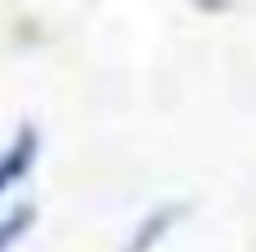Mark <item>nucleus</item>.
<instances>
[{
  "instance_id": "1",
  "label": "nucleus",
  "mask_w": 256,
  "mask_h": 252,
  "mask_svg": "<svg viewBox=\"0 0 256 252\" xmlns=\"http://www.w3.org/2000/svg\"><path fill=\"white\" fill-rule=\"evenodd\" d=\"M36 153H40V131L36 126H22L9 140V149L0 153V194H9L14 185L27 180V171L36 167Z\"/></svg>"
},
{
  "instance_id": "2",
  "label": "nucleus",
  "mask_w": 256,
  "mask_h": 252,
  "mask_svg": "<svg viewBox=\"0 0 256 252\" xmlns=\"http://www.w3.org/2000/svg\"><path fill=\"white\" fill-rule=\"evenodd\" d=\"M184 216V207H158L140 230H135V239L126 243V252H153V243H162L166 239V230H176V221Z\"/></svg>"
},
{
  "instance_id": "3",
  "label": "nucleus",
  "mask_w": 256,
  "mask_h": 252,
  "mask_svg": "<svg viewBox=\"0 0 256 252\" xmlns=\"http://www.w3.org/2000/svg\"><path fill=\"white\" fill-rule=\"evenodd\" d=\"M32 225H36V207H14V212L0 221V252H9Z\"/></svg>"
}]
</instances>
